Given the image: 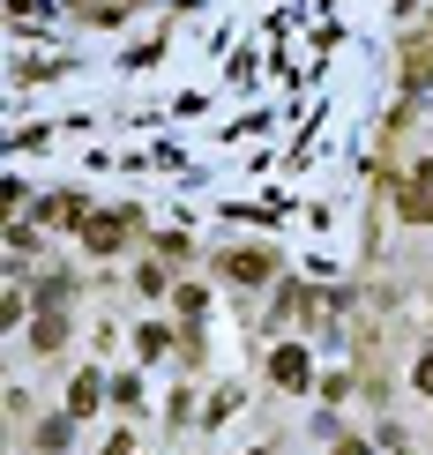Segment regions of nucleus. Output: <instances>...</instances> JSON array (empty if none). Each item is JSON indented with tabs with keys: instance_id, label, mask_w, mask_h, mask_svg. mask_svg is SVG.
Returning a JSON list of instances; mask_svg holds the SVG:
<instances>
[{
	"instance_id": "1",
	"label": "nucleus",
	"mask_w": 433,
	"mask_h": 455,
	"mask_svg": "<svg viewBox=\"0 0 433 455\" xmlns=\"http://www.w3.org/2000/svg\"><path fill=\"white\" fill-rule=\"evenodd\" d=\"M269 373H277V381H285V388H307V351H299V344L269 351Z\"/></svg>"
},
{
	"instance_id": "2",
	"label": "nucleus",
	"mask_w": 433,
	"mask_h": 455,
	"mask_svg": "<svg viewBox=\"0 0 433 455\" xmlns=\"http://www.w3.org/2000/svg\"><path fill=\"white\" fill-rule=\"evenodd\" d=\"M404 210L433 224V164H419V172H411V187H404Z\"/></svg>"
},
{
	"instance_id": "3",
	"label": "nucleus",
	"mask_w": 433,
	"mask_h": 455,
	"mask_svg": "<svg viewBox=\"0 0 433 455\" xmlns=\"http://www.w3.org/2000/svg\"><path fill=\"white\" fill-rule=\"evenodd\" d=\"M83 239L105 254V246H120V239H127V217H98V224H83Z\"/></svg>"
},
{
	"instance_id": "4",
	"label": "nucleus",
	"mask_w": 433,
	"mask_h": 455,
	"mask_svg": "<svg viewBox=\"0 0 433 455\" xmlns=\"http://www.w3.org/2000/svg\"><path fill=\"white\" fill-rule=\"evenodd\" d=\"M98 395H105V381H98V373H83L75 395H68V411H75V419H90V411H98Z\"/></svg>"
},
{
	"instance_id": "5",
	"label": "nucleus",
	"mask_w": 433,
	"mask_h": 455,
	"mask_svg": "<svg viewBox=\"0 0 433 455\" xmlns=\"http://www.w3.org/2000/svg\"><path fill=\"white\" fill-rule=\"evenodd\" d=\"M224 269H232L239 283H261V276H269V261H261V254H232V261H224Z\"/></svg>"
},
{
	"instance_id": "6",
	"label": "nucleus",
	"mask_w": 433,
	"mask_h": 455,
	"mask_svg": "<svg viewBox=\"0 0 433 455\" xmlns=\"http://www.w3.org/2000/svg\"><path fill=\"white\" fill-rule=\"evenodd\" d=\"M336 455H366V448H359V441H344V448H336Z\"/></svg>"
}]
</instances>
